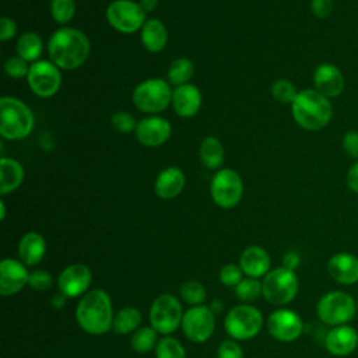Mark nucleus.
I'll return each instance as SVG.
<instances>
[{
  "instance_id": "19",
  "label": "nucleus",
  "mask_w": 358,
  "mask_h": 358,
  "mask_svg": "<svg viewBox=\"0 0 358 358\" xmlns=\"http://www.w3.org/2000/svg\"><path fill=\"white\" fill-rule=\"evenodd\" d=\"M358 345V333L354 327L347 324L334 326L324 338L326 350L337 357L351 354Z\"/></svg>"
},
{
  "instance_id": "14",
  "label": "nucleus",
  "mask_w": 358,
  "mask_h": 358,
  "mask_svg": "<svg viewBox=\"0 0 358 358\" xmlns=\"http://www.w3.org/2000/svg\"><path fill=\"white\" fill-rule=\"evenodd\" d=\"M268 333L278 341H294L296 340L302 330L303 323L298 313L289 309H277L267 319Z\"/></svg>"
},
{
  "instance_id": "18",
  "label": "nucleus",
  "mask_w": 358,
  "mask_h": 358,
  "mask_svg": "<svg viewBox=\"0 0 358 358\" xmlns=\"http://www.w3.org/2000/svg\"><path fill=\"white\" fill-rule=\"evenodd\" d=\"M171 123L161 116L141 119L136 127L137 140L145 147H158L171 137Z\"/></svg>"
},
{
  "instance_id": "24",
  "label": "nucleus",
  "mask_w": 358,
  "mask_h": 358,
  "mask_svg": "<svg viewBox=\"0 0 358 358\" xmlns=\"http://www.w3.org/2000/svg\"><path fill=\"white\" fill-rule=\"evenodd\" d=\"M46 242L38 232H27L18 243V256L25 266H36L45 256Z\"/></svg>"
},
{
  "instance_id": "30",
  "label": "nucleus",
  "mask_w": 358,
  "mask_h": 358,
  "mask_svg": "<svg viewBox=\"0 0 358 358\" xmlns=\"http://www.w3.org/2000/svg\"><path fill=\"white\" fill-rule=\"evenodd\" d=\"M192 76H193V63L187 57L175 59L168 69V81L175 87L187 84Z\"/></svg>"
},
{
  "instance_id": "32",
  "label": "nucleus",
  "mask_w": 358,
  "mask_h": 358,
  "mask_svg": "<svg viewBox=\"0 0 358 358\" xmlns=\"http://www.w3.org/2000/svg\"><path fill=\"white\" fill-rule=\"evenodd\" d=\"M180 296L182 299L192 305V306H197V305H203V302L206 301V288L201 282L196 281V280H187L180 285Z\"/></svg>"
},
{
  "instance_id": "40",
  "label": "nucleus",
  "mask_w": 358,
  "mask_h": 358,
  "mask_svg": "<svg viewBox=\"0 0 358 358\" xmlns=\"http://www.w3.org/2000/svg\"><path fill=\"white\" fill-rule=\"evenodd\" d=\"M52 284H53V278L46 270H34L32 273H29L28 285L35 291L49 289Z\"/></svg>"
},
{
  "instance_id": "20",
  "label": "nucleus",
  "mask_w": 358,
  "mask_h": 358,
  "mask_svg": "<svg viewBox=\"0 0 358 358\" xmlns=\"http://www.w3.org/2000/svg\"><path fill=\"white\" fill-rule=\"evenodd\" d=\"M327 271L340 284H355L358 281V257L345 252L336 253L327 262Z\"/></svg>"
},
{
  "instance_id": "4",
  "label": "nucleus",
  "mask_w": 358,
  "mask_h": 358,
  "mask_svg": "<svg viewBox=\"0 0 358 358\" xmlns=\"http://www.w3.org/2000/svg\"><path fill=\"white\" fill-rule=\"evenodd\" d=\"M35 124L32 110L18 98L0 99V134L7 140H21L29 136Z\"/></svg>"
},
{
  "instance_id": "25",
  "label": "nucleus",
  "mask_w": 358,
  "mask_h": 358,
  "mask_svg": "<svg viewBox=\"0 0 358 358\" xmlns=\"http://www.w3.org/2000/svg\"><path fill=\"white\" fill-rule=\"evenodd\" d=\"M24 180V168L14 159L1 157L0 158V194L6 196L21 186Z\"/></svg>"
},
{
  "instance_id": "6",
  "label": "nucleus",
  "mask_w": 358,
  "mask_h": 358,
  "mask_svg": "<svg viewBox=\"0 0 358 358\" xmlns=\"http://www.w3.org/2000/svg\"><path fill=\"white\" fill-rule=\"evenodd\" d=\"M357 310V303L354 298L343 291H331L324 294L317 302V316L319 319L331 326H340L348 323Z\"/></svg>"
},
{
  "instance_id": "27",
  "label": "nucleus",
  "mask_w": 358,
  "mask_h": 358,
  "mask_svg": "<svg viewBox=\"0 0 358 358\" xmlns=\"http://www.w3.org/2000/svg\"><path fill=\"white\" fill-rule=\"evenodd\" d=\"M200 161L208 169H217L224 161V147L217 137L208 136L200 144Z\"/></svg>"
},
{
  "instance_id": "33",
  "label": "nucleus",
  "mask_w": 358,
  "mask_h": 358,
  "mask_svg": "<svg viewBox=\"0 0 358 358\" xmlns=\"http://www.w3.org/2000/svg\"><path fill=\"white\" fill-rule=\"evenodd\" d=\"M157 358H186L183 345L173 337H162L155 347Z\"/></svg>"
},
{
  "instance_id": "15",
  "label": "nucleus",
  "mask_w": 358,
  "mask_h": 358,
  "mask_svg": "<svg viewBox=\"0 0 358 358\" xmlns=\"http://www.w3.org/2000/svg\"><path fill=\"white\" fill-rule=\"evenodd\" d=\"M91 280L92 274L88 266L83 263L70 264L59 275V291L67 298H76L78 295L87 294Z\"/></svg>"
},
{
  "instance_id": "7",
  "label": "nucleus",
  "mask_w": 358,
  "mask_h": 358,
  "mask_svg": "<svg viewBox=\"0 0 358 358\" xmlns=\"http://www.w3.org/2000/svg\"><path fill=\"white\" fill-rule=\"evenodd\" d=\"M262 291L263 296L270 303L285 305L291 302L298 292V278L292 270L277 267L264 275Z\"/></svg>"
},
{
  "instance_id": "13",
  "label": "nucleus",
  "mask_w": 358,
  "mask_h": 358,
  "mask_svg": "<svg viewBox=\"0 0 358 358\" xmlns=\"http://www.w3.org/2000/svg\"><path fill=\"white\" fill-rule=\"evenodd\" d=\"M215 327L214 312L210 306L197 305L192 306L183 313L182 329L185 336L194 343L207 341Z\"/></svg>"
},
{
  "instance_id": "23",
  "label": "nucleus",
  "mask_w": 358,
  "mask_h": 358,
  "mask_svg": "<svg viewBox=\"0 0 358 358\" xmlns=\"http://www.w3.org/2000/svg\"><path fill=\"white\" fill-rule=\"evenodd\" d=\"M239 266L248 277L259 278L268 273L270 256L263 248L253 245L242 252Z\"/></svg>"
},
{
  "instance_id": "5",
  "label": "nucleus",
  "mask_w": 358,
  "mask_h": 358,
  "mask_svg": "<svg viewBox=\"0 0 358 358\" xmlns=\"http://www.w3.org/2000/svg\"><path fill=\"white\" fill-rule=\"evenodd\" d=\"M172 90L162 78H148L136 85L133 102L141 112L159 113L172 102Z\"/></svg>"
},
{
  "instance_id": "1",
  "label": "nucleus",
  "mask_w": 358,
  "mask_h": 358,
  "mask_svg": "<svg viewBox=\"0 0 358 358\" xmlns=\"http://www.w3.org/2000/svg\"><path fill=\"white\" fill-rule=\"evenodd\" d=\"M91 52L90 39L76 28L62 27L56 29L48 41V53L50 62L59 69L74 70L83 66Z\"/></svg>"
},
{
  "instance_id": "22",
  "label": "nucleus",
  "mask_w": 358,
  "mask_h": 358,
  "mask_svg": "<svg viewBox=\"0 0 358 358\" xmlns=\"http://www.w3.org/2000/svg\"><path fill=\"white\" fill-rule=\"evenodd\" d=\"M185 186V175L182 169L176 166H168L159 172L155 179L154 190L158 197L164 200H171L179 196Z\"/></svg>"
},
{
  "instance_id": "39",
  "label": "nucleus",
  "mask_w": 358,
  "mask_h": 358,
  "mask_svg": "<svg viewBox=\"0 0 358 358\" xmlns=\"http://www.w3.org/2000/svg\"><path fill=\"white\" fill-rule=\"evenodd\" d=\"M112 126L119 131V133H130L133 130H136L137 123L134 120V117L124 110H119L116 113L112 115Z\"/></svg>"
},
{
  "instance_id": "12",
  "label": "nucleus",
  "mask_w": 358,
  "mask_h": 358,
  "mask_svg": "<svg viewBox=\"0 0 358 358\" xmlns=\"http://www.w3.org/2000/svg\"><path fill=\"white\" fill-rule=\"evenodd\" d=\"M27 81L35 95L50 98L60 88V69L50 60H36L29 66Z\"/></svg>"
},
{
  "instance_id": "31",
  "label": "nucleus",
  "mask_w": 358,
  "mask_h": 358,
  "mask_svg": "<svg viewBox=\"0 0 358 358\" xmlns=\"http://www.w3.org/2000/svg\"><path fill=\"white\" fill-rule=\"evenodd\" d=\"M157 330L152 326H145L137 329L130 337V345L137 352H148L157 347Z\"/></svg>"
},
{
  "instance_id": "49",
  "label": "nucleus",
  "mask_w": 358,
  "mask_h": 358,
  "mask_svg": "<svg viewBox=\"0 0 358 358\" xmlns=\"http://www.w3.org/2000/svg\"><path fill=\"white\" fill-rule=\"evenodd\" d=\"M0 220H4L6 218V204H4V201L1 200L0 201Z\"/></svg>"
},
{
  "instance_id": "10",
  "label": "nucleus",
  "mask_w": 358,
  "mask_h": 358,
  "mask_svg": "<svg viewBox=\"0 0 358 358\" xmlns=\"http://www.w3.org/2000/svg\"><path fill=\"white\" fill-rule=\"evenodd\" d=\"M182 305L176 296L162 294L154 299L150 309V323L161 334H169L182 324Z\"/></svg>"
},
{
  "instance_id": "41",
  "label": "nucleus",
  "mask_w": 358,
  "mask_h": 358,
  "mask_svg": "<svg viewBox=\"0 0 358 358\" xmlns=\"http://www.w3.org/2000/svg\"><path fill=\"white\" fill-rule=\"evenodd\" d=\"M217 357L218 358H243V350L236 341L224 340L217 350Z\"/></svg>"
},
{
  "instance_id": "21",
  "label": "nucleus",
  "mask_w": 358,
  "mask_h": 358,
  "mask_svg": "<svg viewBox=\"0 0 358 358\" xmlns=\"http://www.w3.org/2000/svg\"><path fill=\"white\" fill-rule=\"evenodd\" d=\"M172 106L180 117L194 116L201 106V92L193 84L175 87L172 92Z\"/></svg>"
},
{
  "instance_id": "26",
  "label": "nucleus",
  "mask_w": 358,
  "mask_h": 358,
  "mask_svg": "<svg viewBox=\"0 0 358 358\" xmlns=\"http://www.w3.org/2000/svg\"><path fill=\"white\" fill-rule=\"evenodd\" d=\"M141 42L147 50L161 52L168 43L166 27L157 18L147 20L141 28Z\"/></svg>"
},
{
  "instance_id": "43",
  "label": "nucleus",
  "mask_w": 358,
  "mask_h": 358,
  "mask_svg": "<svg viewBox=\"0 0 358 358\" xmlns=\"http://www.w3.org/2000/svg\"><path fill=\"white\" fill-rule=\"evenodd\" d=\"M333 0H310V10L319 20L327 18L333 13Z\"/></svg>"
},
{
  "instance_id": "16",
  "label": "nucleus",
  "mask_w": 358,
  "mask_h": 358,
  "mask_svg": "<svg viewBox=\"0 0 358 358\" xmlns=\"http://www.w3.org/2000/svg\"><path fill=\"white\" fill-rule=\"evenodd\" d=\"M313 85L326 98H337L345 87L343 71L331 63H320L313 71Z\"/></svg>"
},
{
  "instance_id": "45",
  "label": "nucleus",
  "mask_w": 358,
  "mask_h": 358,
  "mask_svg": "<svg viewBox=\"0 0 358 358\" xmlns=\"http://www.w3.org/2000/svg\"><path fill=\"white\" fill-rule=\"evenodd\" d=\"M347 187L354 192L358 193V161H355L347 171Z\"/></svg>"
},
{
  "instance_id": "47",
  "label": "nucleus",
  "mask_w": 358,
  "mask_h": 358,
  "mask_svg": "<svg viewBox=\"0 0 358 358\" xmlns=\"http://www.w3.org/2000/svg\"><path fill=\"white\" fill-rule=\"evenodd\" d=\"M140 6L143 7V10L145 13H150V11H154L158 6V0H140Z\"/></svg>"
},
{
  "instance_id": "46",
  "label": "nucleus",
  "mask_w": 358,
  "mask_h": 358,
  "mask_svg": "<svg viewBox=\"0 0 358 358\" xmlns=\"http://www.w3.org/2000/svg\"><path fill=\"white\" fill-rule=\"evenodd\" d=\"M282 263H284V266H282V267H285V268H288V270H292V271H294V268H295V267L298 266V263H299V257H298V255H296V253H294V252H288V253L284 256Z\"/></svg>"
},
{
  "instance_id": "3",
  "label": "nucleus",
  "mask_w": 358,
  "mask_h": 358,
  "mask_svg": "<svg viewBox=\"0 0 358 358\" xmlns=\"http://www.w3.org/2000/svg\"><path fill=\"white\" fill-rule=\"evenodd\" d=\"M291 113L298 126L308 131H317L331 120L333 106L330 99L315 88H306L298 91L291 103Z\"/></svg>"
},
{
  "instance_id": "48",
  "label": "nucleus",
  "mask_w": 358,
  "mask_h": 358,
  "mask_svg": "<svg viewBox=\"0 0 358 358\" xmlns=\"http://www.w3.org/2000/svg\"><path fill=\"white\" fill-rule=\"evenodd\" d=\"M66 298H67V296H64V295L60 292L59 295H55V296L52 298V305H53L55 308H62V306L64 305Z\"/></svg>"
},
{
  "instance_id": "42",
  "label": "nucleus",
  "mask_w": 358,
  "mask_h": 358,
  "mask_svg": "<svg viewBox=\"0 0 358 358\" xmlns=\"http://www.w3.org/2000/svg\"><path fill=\"white\" fill-rule=\"evenodd\" d=\"M343 150L344 152L352 158L358 161V131L357 130H348L344 136H343Z\"/></svg>"
},
{
  "instance_id": "8",
  "label": "nucleus",
  "mask_w": 358,
  "mask_h": 358,
  "mask_svg": "<svg viewBox=\"0 0 358 358\" xmlns=\"http://www.w3.org/2000/svg\"><path fill=\"white\" fill-rule=\"evenodd\" d=\"M263 316L257 308L248 303L234 306L225 316V330L235 340L253 338L262 329Z\"/></svg>"
},
{
  "instance_id": "50",
  "label": "nucleus",
  "mask_w": 358,
  "mask_h": 358,
  "mask_svg": "<svg viewBox=\"0 0 358 358\" xmlns=\"http://www.w3.org/2000/svg\"><path fill=\"white\" fill-rule=\"evenodd\" d=\"M357 308H358V302H357Z\"/></svg>"
},
{
  "instance_id": "9",
  "label": "nucleus",
  "mask_w": 358,
  "mask_h": 358,
  "mask_svg": "<svg viewBox=\"0 0 358 358\" xmlns=\"http://www.w3.org/2000/svg\"><path fill=\"white\" fill-rule=\"evenodd\" d=\"M145 11L133 0H115L106 8L109 25L122 34H133L145 24Z\"/></svg>"
},
{
  "instance_id": "35",
  "label": "nucleus",
  "mask_w": 358,
  "mask_h": 358,
  "mask_svg": "<svg viewBox=\"0 0 358 358\" xmlns=\"http://www.w3.org/2000/svg\"><path fill=\"white\" fill-rule=\"evenodd\" d=\"M260 294H263L262 291V282L257 281V278L253 277H248L243 278L236 287H235V295L238 299L243 301V302H252L255 301Z\"/></svg>"
},
{
  "instance_id": "34",
  "label": "nucleus",
  "mask_w": 358,
  "mask_h": 358,
  "mask_svg": "<svg viewBox=\"0 0 358 358\" xmlns=\"http://www.w3.org/2000/svg\"><path fill=\"white\" fill-rule=\"evenodd\" d=\"M76 14L74 0H52L50 15L57 24H67Z\"/></svg>"
},
{
  "instance_id": "44",
  "label": "nucleus",
  "mask_w": 358,
  "mask_h": 358,
  "mask_svg": "<svg viewBox=\"0 0 358 358\" xmlns=\"http://www.w3.org/2000/svg\"><path fill=\"white\" fill-rule=\"evenodd\" d=\"M17 32L15 22L8 17H1L0 20V41L6 42L11 39Z\"/></svg>"
},
{
  "instance_id": "2",
  "label": "nucleus",
  "mask_w": 358,
  "mask_h": 358,
  "mask_svg": "<svg viewBox=\"0 0 358 358\" xmlns=\"http://www.w3.org/2000/svg\"><path fill=\"white\" fill-rule=\"evenodd\" d=\"M113 316L110 296L98 288L84 294L76 309L80 327L94 336L108 333L112 329Z\"/></svg>"
},
{
  "instance_id": "28",
  "label": "nucleus",
  "mask_w": 358,
  "mask_h": 358,
  "mask_svg": "<svg viewBox=\"0 0 358 358\" xmlns=\"http://www.w3.org/2000/svg\"><path fill=\"white\" fill-rule=\"evenodd\" d=\"M17 56L22 57L25 62H36L43 50V41L36 32H24L15 46Z\"/></svg>"
},
{
  "instance_id": "37",
  "label": "nucleus",
  "mask_w": 358,
  "mask_h": 358,
  "mask_svg": "<svg viewBox=\"0 0 358 358\" xmlns=\"http://www.w3.org/2000/svg\"><path fill=\"white\" fill-rule=\"evenodd\" d=\"M29 71V66L28 62H25L22 57L20 56H11L6 60L4 63V73L11 77V78H22L27 77Z\"/></svg>"
},
{
  "instance_id": "38",
  "label": "nucleus",
  "mask_w": 358,
  "mask_h": 358,
  "mask_svg": "<svg viewBox=\"0 0 358 358\" xmlns=\"http://www.w3.org/2000/svg\"><path fill=\"white\" fill-rule=\"evenodd\" d=\"M243 274L241 266L229 263L220 270V281L227 287H236L243 280Z\"/></svg>"
},
{
  "instance_id": "11",
  "label": "nucleus",
  "mask_w": 358,
  "mask_h": 358,
  "mask_svg": "<svg viewBox=\"0 0 358 358\" xmlns=\"http://www.w3.org/2000/svg\"><path fill=\"white\" fill-rule=\"evenodd\" d=\"M242 179L236 171L224 168L213 176L210 193L217 206L222 208L235 207L242 197Z\"/></svg>"
},
{
  "instance_id": "17",
  "label": "nucleus",
  "mask_w": 358,
  "mask_h": 358,
  "mask_svg": "<svg viewBox=\"0 0 358 358\" xmlns=\"http://www.w3.org/2000/svg\"><path fill=\"white\" fill-rule=\"evenodd\" d=\"M29 280V273L21 260L3 259L0 263V294L10 296L20 292Z\"/></svg>"
},
{
  "instance_id": "29",
  "label": "nucleus",
  "mask_w": 358,
  "mask_h": 358,
  "mask_svg": "<svg viewBox=\"0 0 358 358\" xmlns=\"http://www.w3.org/2000/svg\"><path fill=\"white\" fill-rule=\"evenodd\" d=\"M140 323H141V312L137 308L126 306L113 316L112 330L117 334H129V333H134Z\"/></svg>"
},
{
  "instance_id": "36",
  "label": "nucleus",
  "mask_w": 358,
  "mask_h": 358,
  "mask_svg": "<svg viewBox=\"0 0 358 358\" xmlns=\"http://www.w3.org/2000/svg\"><path fill=\"white\" fill-rule=\"evenodd\" d=\"M271 94L274 99L281 103H292L295 96L298 95V91L289 80L278 78L271 84Z\"/></svg>"
}]
</instances>
